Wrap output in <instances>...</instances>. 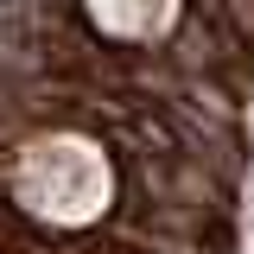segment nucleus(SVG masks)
<instances>
[{"label": "nucleus", "instance_id": "nucleus-1", "mask_svg": "<svg viewBox=\"0 0 254 254\" xmlns=\"http://www.w3.org/2000/svg\"><path fill=\"white\" fill-rule=\"evenodd\" d=\"M0 185L19 216L45 222V229H89L115 203V159L83 127H51V133H32L6 159Z\"/></svg>", "mask_w": 254, "mask_h": 254}, {"label": "nucleus", "instance_id": "nucleus-2", "mask_svg": "<svg viewBox=\"0 0 254 254\" xmlns=\"http://www.w3.org/2000/svg\"><path fill=\"white\" fill-rule=\"evenodd\" d=\"M83 13L115 45H153L178 26V0H83Z\"/></svg>", "mask_w": 254, "mask_h": 254}]
</instances>
